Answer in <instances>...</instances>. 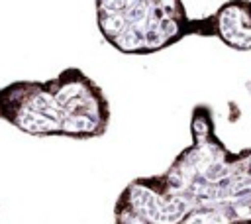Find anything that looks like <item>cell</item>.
Here are the masks:
<instances>
[{"label": "cell", "instance_id": "obj_1", "mask_svg": "<svg viewBox=\"0 0 251 224\" xmlns=\"http://www.w3.org/2000/svg\"><path fill=\"white\" fill-rule=\"evenodd\" d=\"M190 138L163 173L122 189L114 224H251V145L227 149L202 102L192 108Z\"/></svg>", "mask_w": 251, "mask_h": 224}, {"label": "cell", "instance_id": "obj_3", "mask_svg": "<svg viewBox=\"0 0 251 224\" xmlns=\"http://www.w3.org/2000/svg\"><path fill=\"white\" fill-rule=\"evenodd\" d=\"M96 26L108 45L126 55H153L190 35L182 0H94Z\"/></svg>", "mask_w": 251, "mask_h": 224}, {"label": "cell", "instance_id": "obj_4", "mask_svg": "<svg viewBox=\"0 0 251 224\" xmlns=\"http://www.w3.org/2000/svg\"><path fill=\"white\" fill-rule=\"evenodd\" d=\"M190 35L216 37L235 51L251 49V0H227L214 14L192 18Z\"/></svg>", "mask_w": 251, "mask_h": 224}, {"label": "cell", "instance_id": "obj_5", "mask_svg": "<svg viewBox=\"0 0 251 224\" xmlns=\"http://www.w3.org/2000/svg\"><path fill=\"white\" fill-rule=\"evenodd\" d=\"M247 90H249V94H251V81L247 83Z\"/></svg>", "mask_w": 251, "mask_h": 224}, {"label": "cell", "instance_id": "obj_2", "mask_svg": "<svg viewBox=\"0 0 251 224\" xmlns=\"http://www.w3.org/2000/svg\"><path fill=\"white\" fill-rule=\"evenodd\" d=\"M110 102L102 86L78 67L33 81L0 86V120L35 138L94 140L110 126Z\"/></svg>", "mask_w": 251, "mask_h": 224}]
</instances>
